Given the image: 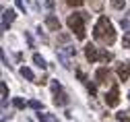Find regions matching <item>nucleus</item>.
Returning a JSON list of instances; mask_svg holds the SVG:
<instances>
[{
  "label": "nucleus",
  "instance_id": "obj_1",
  "mask_svg": "<svg viewBox=\"0 0 130 122\" xmlns=\"http://www.w3.org/2000/svg\"><path fill=\"white\" fill-rule=\"evenodd\" d=\"M93 37L99 39L101 44H107V46H111L116 42V29H113V25L109 23L107 17H99V21L93 27Z\"/></svg>",
  "mask_w": 130,
  "mask_h": 122
},
{
  "label": "nucleus",
  "instance_id": "obj_2",
  "mask_svg": "<svg viewBox=\"0 0 130 122\" xmlns=\"http://www.w3.org/2000/svg\"><path fill=\"white\" fill-rule=\"evenodd\" d=\"M85 19H87L85 12H74V15L68 17V21H66L68 27H70V31L76 33L78 39H85Z\"/></svg>",
  "mask_w": 130,
  "mask_h": 122
},
{
  "label": "nucleus",
  "instance_id": "obj_3",
  "mask_svg": "<svg viewBox=\"0 0 130 122\" xmlns=\"http://www.w3.org/2000/svg\"><path fill=\"white\" fill-rule=\"evenodd\" d=\"M105 103L109 108H116L118 103H120V91H118V85L113 83L111 87H109V91L105 93Z\"/></svg>",
  "mask_w": 130,
  "mask_h": 122
},
{
  "label": "nucleus",
  "instance_id": "obj_4",
  "mask_svg": "<svg viewBox=\"0 0 130 122\" xmlns=\"http://www.w3.org/2000/svg\"><path fill=\"white\" fill-rule=\"evenodd\" d=\"M99 54H101V50L95 48V46H91V44L85 48V56H87L89 62H97V60H99Z\"/></svg>",
  "mask_w": 130,
  "mask_h": 122
},
{
  "label": "nucleus",
  "instance_id": "obj_5",
  "mask_svg": "<svg viewBox=\"0 0 130 122\" xmlns=\"http://www.w3.org/2000/svg\"><path fill=\"white\" fill-rule=\"evenodd\" d=\"M116 73H118V79H120V81H128V77H130V64H128V62L118 64Z\"/></svg>",
  "mask_w": 130,
  "mask_h": 122
},
{
  "label": "nucleus",
  "instance_id": "obj_6",
  "mask_svg": "<svg viewBox=\"0 0 130 122\" xmlns=\"http://www.w3.org/2000/svg\"><path fill=\"white\" fill-rule=\"evenodd\" d=\"M95 79H97V83H107V81H109V71H107V66H101V68H97V73H95Z\"/></svg>",
  "mask_w": 130,
  "mask_h": 122
},
{
  "label": "nucleus",
  "instance_id": "obj_7",
  "mask_svg": "<svg viewBox=\"0 0 130 122\" xmlns=\"http://www.w3.org/2000/svg\"><path fill=\"white\" fill-rule=\"evenodd\" d=\"M12 21H14V10H10V8H8V10H2V29H4V31H6V27H8Z\"/></svg>",
  "mask_w": 130,
  "mask_h": 122
},
{
  "label": "nucleus",
  "instance_id": "obj_8",
  "mask_svg": "<svg viewBox=\"0 0 130 122\" xmlns=\"http://www.w3.org/2000/svg\"><path fill=\"white\" fill-rule=\"evenodd\" d=\"M45 25L50 27L52 31H60V21L56 19L54 15H47V17H45Z\"/></svg>",
  "mask_w": 130,
  "mask_h": 122
},
{
  "label": "nucleus",
  "instance_id": "obj_9",
  "mask_svg": "<svg viewBox=\"0 0 130 122\" xmlns=\"http://www.w3.org/2000/svg\"><path fill=\"white\" fill-rule=\"evenodd\" d=\"M54 103L56 106H66L68 99H66V95H64L62 91H58V93H54Z\"/></svg>",
  "mask_w": 130,
  "mask_h": 122
},
{
  "label": "nucleus",
  "instance_id": "obj_10",
  "mask_svg": "<svg viewBox=\"0 0 130 122\" xmlns=\"http://www.w3.org/2000/svg\"><path fill=\"white\" fill-rule=\"evenodd\" d=\"M21 75H23V79H27V81H35L33 71H31V68H27V66H23V68H21Z\"/></svg>",
  "mask_w": 130,
  "mask_h": 122
},
{
  "label": "nucleus",
  "instance_id": "obj_11",
  "mask_svg": "<svg viewBox=\"0 0 130 122\" xmlns=\"http://www.w3.org/2000/svg\"><path fill=\"white\" fill-rule=\"evenodd\" d=\"M0 93H2V106L6 103V97H8V89H6V83L2 81L0 83Z\"/></svg>",
  "mask_w": 130,
  "mask_h": 122
},
{
  "label": "nucleus",
  "instance_id": "obj_12",
  "mask_svg": "<svg viewBox=\"0 0 130 122\" xmlns=\"http://www.w3.org/2000/svg\"><path fill=\"white\" fill-rule=\"evenodd\" d=\"M33 62H35V64H37L39 68H45V60H43V58H41L39 54H33Z\"/></svg>",
  "mask_w": 130,
  "mask_h": 122
},
{
  "label": "nucleus",
  "instance_id": "obj_13",
  "mask_svg": "<svg viewBox=\"0 0 130 122\" xmlns=\"http://www.w3.org/2000/svg\"><path fill=\"white\" fill-rule=\"evenodd\" d=\"M99 60H101V62H109V60H111V54H109V52H105V50H101Z\"/></svg>",
  "mask_w": 130,
  "mask_h": 122
},
{
  "label": "nucleus",
  "instance_id": "obj_14",
  "mask_svg": "<svg viewBox=\"0 0 130 122\" xmlns=\"http://www.w3.org/2000/svg\"><path fill=\"white\" fill-rule=\"evenodd\" d=\"M12 106L19 108V110H23V108H25V101H23L21 97H14V99H12Z\"/></svg>",
  "mask_w": 130,
  "mask_h": 122
},
{
  "label": "nucleus",
  "instance_id": "obj_15",
  "mask_svg": "<svg viewBox=\"0 0 130 122\" xmlns=\"http://www.w3.org/2000/svg\"><path fill=\"white\" fill-rule=\"evenodd\" d=\"M116 118H118L120 122H130V116H128L126 112H118V114H116Z\"/></svg>",
  "mask_w": 130,
  "mask_h": 122
},
{
  "label": "nucleus",
  "instance_id": "obj_16",
  "mask_svg": "<svg viewBox=\"0 0 130 122\" xmlns=\"http://www.w3.org/2000/svg\"><path fill=\"white\" fill-rule=\"evenodd\" d=\"M27 106H29V108H33V110H41V103H39L37 99H31V101L27 103Z\"/></svg>",
  "mask_w": 130,
  "mask_h": 122
},
{
  "label": "nucleus",
  "instance_id": "obj_17",
  "mask_svg": "<svg viewBox=\"0 0 130 122\" xmlns=\"http://www.w3.org/2000/svg\"><path fill=\"white\" fill-rule=\"evenodd\" d=\"M124 4H126V0H111L113 8H124Z\"/></svg>",
  "mask_w": 130,
  "mask_h": 122
},
{
  "label": "nucleus",
  "instance_id": "obj_18",
  "mask_svg": "<svg viewBox=\"0 0 130 122\" xmlns=\"http://www.w3.org/2000/svg\"><path fill=\"white\" fill-rule=\"evenodd\" d=\"M122 46H124V48H130V31H128V33H124V39H122Z\"/></svg>",
  "mask_w": 130,
  "mask_h": 122
},
{
  "label": "nucleus",
  "instance_id": "obj_19",
  "mask_svg": "<svg viewBox=\"0 0 130 122\" xmlns=\"http://www.w3.org/2000/svg\"><path fill=\"white\" fill-rule=\"evenodd\" d=\"M66 2H68L70 6H80V4L85 2V0H66Z\"/></svg>",
  "mask_w": 130,
  "mask_h": 122
},
{
  "label": "nucleus",
  "instance_id": "obj_20",
  "mask_svg": "<svg viewBox=\"0 0 130 122\" xmlns=\"http://www.w3.org/2000/svg\"><path fill=\"white\" fill-rule=\"evenodd\" d=\"M60 89H62V87H60V83H56V81H54V83H52V91H54V93H58Z\"/></svg>",
  "mask_w": 130,
  "mask_h": 122
},
{
  "label": "nucleus",
  "instance_id": "obj_21",
  "mask_svg": "<svg viewBox=\"0 0 130 122\" xmlns=\"http://www.w3.org/2000/svg\"><path fill=\"white\" fill-rule=\"evenodd\" d=\"M17 8L19 10H25V2H23V0H17Z\"/></svg>",
  "mask_w": 130,
  "mask_h": 122
},
{
  "label": "nucleus",
  "instance_id": "obj_22",
  "mask_svg": "<svg viewBox=\"0 0 130 122\" xmlns=\"http://www.w3.org/2000/svg\"><path fill=\"white\" fill-rule=\"evenodd\" d=\"M76 77H78V79H80V81H87V77H85V75H83V71H76Z\"/></svg>",
  "mask_w": 130,
  "mask_h": 122
},
{
  "label": "nucleus",
  "instance_id": "obj_23",
  "mask_svg": "<svg viewBox=\"0 0 130 122\" xmlns=\"http://www.w3.org/2000/svg\"><path fill=\"white\" fill-rule=\"evenodd\" d=\"M128 99H130V93H128Z\"/></svg>",
  "mask_w": 130,
  "mask_h": 122
}]
</instances>
